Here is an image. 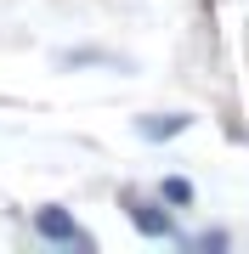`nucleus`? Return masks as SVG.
<instances>
[{
    "label": "nucleus",
    "instance_id": "2",
    "mask_svg": "<svg viewBox=\"0 0 249 254\" xmlns=\"http://www.w3.org/2000/svg\"><path fill=\"white\" fill-rule=\"evenodd\" d=\"M125 209H130V226H136L142 237H175V226H170V215L159 203H142V198H125Z\"/></svg>",
    "mask_w": 249,
    "mask_h": 254
},
{
    "label": "nucleus",
    "instance_id": "3",
    "mask_svg": "<svg viewBox=\"0 0 249 254\" xmlns=\"http://www.w3.org/2000/svg\"><path fill=\"white\" fill-rule=\"evenodd\" d=\"M187 125H193L187 113H153V119H136V130H142L148 141H170V136H181Z\"/></svg>",
    "mask_w": 249,
    "mask_h": 254
},
{
    "label": "nucleus",
    "instance_id": "4",
    "mask_svg": "<svg viewBox=\"0 0 249 254\" xmlns=\"http://www.w3.org/2000/svg\"><path fill=\"white\" fill-rule=\"evenodd\" d=\"M165 203L187 209V203H193V181H187V175H170V181H165Z\"/></svg>",
    "mask_w": 249,
    "mask_h": 254
},
{
    "label": "nucleus",
    "instance_id": "1",
    "mask_svg": "<svg viewBox=\"0 0 249 254\" xmlns=\"http://www.w3.org/2000/svg\"><path fill=\"white\" fill-rule=\"evenodd\" d=\"M34 232L46 237V243H68V249H91V237H85V232H80L74 220H68L63 209H57V203H46V209H40V215H34Z\"/></svg>",
    "mask_w": 249,
    "mask_h": 254
}]
</instances>
